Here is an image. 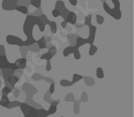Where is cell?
I'll use <instances>...</instances> for the list:
<instances>
[{
  "label": "cell",
  "instance_id": "1",
  "mask_svg": "<svg viewBox=\"0 0 134 117\" xmlns=\"http://www.w3.org/2000/svg\"><path fill=\"white\" fill-rule=\"evenodd\" d=\"M37 25L40 28V32H43L45 30V25L43 23L38 19V16L35 15H27L25 19V23H24V33L26 36L27 39L25 40V47H29L34 44H36L37 40L33 38V28L34 25Z\"/></svg>",
  "mask_w": 134,
  "mask_h": 117
},
{
  "label": "cell",
  "instance_id": "2",
  "mask_svg": "<svg viewBox=\"0 0 134 117\" xmlns=\"http://www.w3.org/2000/svg\"><path fill=\"white\" fill-rule=\"evenodd\" d=\"M87 26L89 27V37L87 38H83L82 37H77L75 39V45L80 48L81 46L85 45V44H94L95 37H96L97 27L93 25L92 24L88 25Z\"/></svg>",
  "mask_w": 134,
  "mask_h": 117
},
{
  "label": "cell",
  "instance_id": "3",
  "mask_svg": "<svg viewBox=\"0 0 134 117\" xmlns=\"http://www.w3.org/2000/svg\"><path fill=\"white\" fill-rule=\"evenodd\" d=\"M112 2L114 5V9H111L106 1L103 2V9H104V10L109 15L112 16L113 18H114L115 20H120L121 17H122V13H121V9H120V1L119 0H112Z\"/></svg>",
  "mask_w": 134,
  "mask_h": 117
},
{
  "label": "cell",
  "instance_id": "4",
  "mask_svg": "<svg viewBox=\"0 0 134 117\" xmlns=\"http://www.w3.org/2000/svg\"><path fill=\"white\" fill-rule=\"evenodd\" d=\"M20 108L22 113H24V117H37L38 114V109L34 108L27 103H21Z\"/></svg>",
  "mask_w": 134,
  "mask_h": 117
},
{
  "label": "cell",
  "instance_id": "5",
  "mask_svg": "<svg viewBox=\"0 0 134 117\" xmlns=\"http://www.w3.org/2000/svg\"><path fill=\"white\" fill-rule=\"evenodd\" d=\"M6 41L9 45H17L20 46V47H25V40H23L20 38L13 36V35H8L7 38H6Z\"/></svg>",
  "mask_w": 134,
  "mask_h": 117
},
{
  "label": "cell",
  "instance_id": "6",
  "mask_svg": "<svg viewBox=\"0 0 134 117\" xmlns=\"http://www.w3.org/2000/svg\"><path fill=\"white\" fill-rule=\"evenodd\" d=\"M54 9H56L58 11H59V13H60V16L62 17L63 19H64V20L67 18L68 14L70 12V10H69V9L66 8L65 3L63 2V1H61V0H58V1H56L55 8H54Z\"/></svg>",
  "mask_w": 134,
  "mask_h": 117
},
{
  "label": "cell",
  "instance_id": "7",
  "mask_svg": "<svg viewBox=\"0 0 134 117\" xmlns=\"http://www.w3.org/2000/svg\"><path fill=\"white\" fill-rule=\"evenodd\" d=\"M5 68L17 70V68H16V66L14 65V63L9 62L6 55H0V69H5Z\"/></svg>",
  "mask_w": 134,
  "mask_h": 117
},
{
  "label": "cell",
  "instance_id": "8",
  "mask_svg": "<svg viewBox=\"0 0 134 117\" xmlns=\"http://www.w3.org/2000/svg\"><path fill=\"white\" fill-rule=\"evenodd\" d=\"M17 7V2L15 0H3L2 8L5 10H14Z\"/></svg>",
  "mask_w": 134,
  "mask_h": 117
},
{
  "label": "cell",
  "instance_id": "9",
  "mask_svg": "<svg viewBox=\"0 0 134 117\" xmlns=\"http://www.w3.org/2000/svg\"><path fill=\"white\" fill-rule=\"evenodd\" d=\"M56 52H57V49H56V47H54V46H52L47 52L43 54L42 55L40 56V59H43V60H46V61L51 60V59L56 54Z\"/></svg>",
  "mask_w": 134,
  "mask_h": 117
},
{
  "label": "cell",
  "instance_id": "10",
  "mask_svg": "<svg viewBox=\"0 0 134 117\" xmlns=\"http://www.w3.org/2000/svg\"><path fill=\"white\" fill-rule=\"evenodd\" d=\"M67 24H70V25H76L77 23V15L75 12L70 11L68 14L67 18L64 20Z\"/></svg>",
  "mask_w": 134,
  "mask_h": 117
},
{
  "label": "cell",
  "instance_id": "11",
  "mask_svg": "<svg viewBox=\"0 0 134 117\" xmlns=\"http://www.w3.org/2000/svg\"><path fill=\"white\" fill-rule=\"evenodd\" d=\"M26 63L27 61L25 57H23V58H20V59H17V60L14 62V65L16 66V68L17 69H25V67H26Z\"/></svg>",
  "mask_w": 134,
  "mask_h": 117
},
{
  "label": "cell",
  "instance_id": "12",
  "mask_svg": "<svg viewBox=\"0 0 134 117\" xmlns=\"http://www.w3.org/2000/svg\"><path fill=\"white\" fill-rule=\"evenodd\" d=\"M1 72H2L3 78H4V81H5V80H7L10 75L14 74V73H15V70L9 69V68H5V69H1Z\"/></svg>",
  "mask_w": 134,
  "mask_h": 117
},
{
  "label": "cell",
  "instance_id": "13",
  "mask_svg": "<svg viewBox=\"0 0 134 117\" xmlns=\"http://www.w3.org/2000/svg\"><path fill=\"white\" fill-rule=\"evenodd\" d=\"M36 43L38 44V49H45V48L47 47V42H46V38H45V37L40 38L38 40H37Z\"/></svg>",
  "mask_w": 134,
  "mask_h": 117
},
{
  "label": "cell",
  "instance_id": "14",
  "mask_svg": "<svg viewBox=\"0 0 134 117\" xmlns=\"http://www.w3.org/2000/svg\"><path fill=\"white\" fill-rule=\"evenodd\" d=\"M9 99L8 97H6V96H2V97H1V99H0V105L2 106V107H4V108H7L8 106H9Z\"/></svg>",
  "mask_w": 134,
  "mask_h": 117
},
{
  "label": "cell",
  "instance_id": "15",
  "mask_svg": "<svg viewBox=\"0 0 134 117\" xmlns=\"http://www.w3.org/2000/svg\"><path fill=\"white\" fill-rule=\"evenodd\" d=\"M72 47V54H74V58L76 59V60H79L81 58V54L80 52H79V47H77L76 45L71 46Z\"/></svg>",
  "mask_w": 134,
  "mask_h": 117
},
{
  "label": "cell",
  "instance_id": "16",
  "mask_svg": "<svg viewBox=\"0 0 134 117\" xmlns=\"http://www.w3.org/2000/svg\"><path fill=\"white\" fill-rule=\"evenodd\" d=\"M15 9L23 14L28 13V8H27L26 6H22V5H20V6H17V7L15 8Z\"/></svg>",
  "mask_w": 134,
  "mask_h": 117
},
{
  "label": "cell",
  "instance_id": "17",
  "mask_svg": "<svg viewBox=\"0 0 134 117\" xmlns=\"http://www.w3.org/2000/svg\"><path fill=\"white\" fill-rule=\"evenodd\" d=\"M48 25H50V28H51L52 33H53V34H55L56 31H57V25H56L55 22H51V21H49Z\"/></svg>",
  "mask_w": 134,
  "mask_h": 117
},
{
  "label": "cell",
  "instance_id": "18",
  "mask_svg": "<svg viewBox=\"0 0 134 117\" xmlns=\"http://www.w3.org/2000/svg\"><path fill=\"white\" fill-rule=\"evenodd\" d=\"M47 116H49L47 110H44V109H40V110H38L37 117H47Z\"/></svg>",
  "mask_w": 134,
  "mask_h": 117
},
{
  "label": "cell",
  "instance_id": "19",
  "mask_svg": "<svg viewBox=\"0 0 134 117\" xmlns=\"http://www.w3.org/2000/svg\"><path fill=\"white\" fill-rule=\"evenodd\" d=\"M73 84L74 83H72V81H69L65 79H63L60 81V85L63 86V87H69V86H71V85H73Z\"/></svg>",
  "mask_w": 134,
  "mask_h": 117
},
{
  "label": "cell",
  "instance_id": "20",
  "mask_svg": "<svg viewBox=\"0 0 134 117\" xmlns=\"http://www.w3.org/2000/svg\"><path fill=\"white\" fill-rule=\"evenodd\" d=\"M70 54H72V47L69 46V47L65 48V50H63V55L65 57H68Z\"/></svg>",
  "mask_w": 134,
  "mask_h": 117
},
{
  "label": "cell",
  "instance_id": "21",
  "mask_svg": "<svg viewBox=\"0 0 134 117\" xmlns=\"http://www.w3.org/2000/svg\"><path fill=\"white\" fill-rule=\"evenodd\" d=\"M97 77H98V79H103L104 78V72H103V68H97Z\"/></svg>",
  "mask_w": 134,
  "mask_h": 117
},
{
  "label": "cell",
  "instance_id": "22",
  "mask_svg": "<svg viewBox=\"0 0 134 117\" xmlns=\"http://www.w3.org/2000/svg\"><path fill=\"white\" fill-rule=\"evenodd\" d=\"M30 4L33 7L37 8V9H40V6H41V0H30Z\"/></svg>",
  "mask_w": 134,
  "mask_h": 117
},
{
  "label": "cell",
  "instance_id": "23",
  "mask_svg": "<svg viewBox=\"0 0 134 117\" xmlns=\"http://www.w3.org/2000/svg\"><path fill=\"white\" fill-rule=\"evenodd\" d=\"M98 52V48L96 47V46L94 45V44H90V49H89V55L90 56H93L96 52Z\"/></svg>",
  "mask_w": 134,
  "mask_h": 117
},
{
  "label": "cell",
  "instance_id": "24",
  "mask_svg": "<svg viewBox=\"0 0 134 117\" xmlns=\"http://www.w3.org/2000/svg\"><path fill=\"white\" fill-rule=\"evenodd\" d=\"M56 110H57V106H55V105H51V106H50L49 110H47V112H48V114H49V115L54 114V113H56Z\"/></svg>",
  "mask_w": 134,
  "mask_h": 117
},
{
  "label": "cell",
  "instance_id": "25",
  "mask_svg": "<svg viewBox=\"0 0 134 117\" xmlns=\"http://www.w3.org/2000/svg\"><path fill=\"white\" fill-rule=\"evenodd\" d=\"M83 77L82 76V75H80V74H77V73H75V74H73V79H72V83H77V81H81V80L83 79Z\"/></svg>",
  "mask_w": 134,
  "mask_h": 117
},
{
  "label": "cell",
  "instance_id": "26",
  "mask_svg": "<svg viewBox=\"0 0 134 117\" xmlns=\"http://www.w3.org/2000/svg\"><path fill=\"white\" fill-rule=\"evenodd\" d=\"M21 103H22V102H19V101H12V102H9V106H8L7 108H8V109H12V108H14V107H18V106L20 107Z\"/></svg>",
  "mask_w": 134,
  "mask_h": 117
},
{
  "label": "cell",
  "instance_id": "27",
  "mask_svg": "<svg viewBox=\"0 0 134 117\" xmlns=\"http://www.w3.org/2000/svg\"><path fill=\"white\" fill-rule=\"evenodd\" d=\"M85 83H86L87 85H93V84L95 83V81H94V79H92V78H90V77H85Z\"/></svg>",
  "mask_w": 134,
  "mask_h": 117
},
{
  "label": "cell",
  "instance_id": "28",
  "mask_svg": "<svg viewBox=\"0 0 134 117\" xmlns=\"http://www.w3.org/2000/svg\"><path fill=\"white\" fill-rule=\"evenodd\" d=\"M12 92V90L11 89H9V87H7V86H4L2 89V96H6V97H8V94H9V93Z\"/></svg>",
  "mask_w": 134,
  "mask_h": 117
},
{
  "label": "cell",
  "instance_id": "29",
  "mask_svg": "<svg viewBox=\"0 0 134 117\" xmlns=\"http://www.w3.org/2000/svg\"><path fill=\"white\" fill-rule=\"evenodd\" d=\"M96 19H97V23H98V25H102V24L104 23V17H103L102 15L98 14V15L96 16Z\"/></svg>",
  "mask_w": 134,
  "mask_h": 117
},
{
  "label": "cell",
  "instance_id": "30",
  "mask_svg": "<svg viewBox=\"0 0 134 117\" xmlns=\"http://www.w3.org/2000/svg\"><path fill=\"white\" fill-rule=\"evenodd\" d=\"M91 19H92V16L91 15H87L86 17L85 18V25H88L91 24Z\"/></svg>",
  "mask_w": 134,
  "mask_h": 117
},
{
  "label": "cell",
  "instance_id": "31",
  "mask_svg": "<svg viewBox=\"0 0 134 117\" xmlns=\"http://www.w3.org/2000/svg\"><path fill=\"white\" fill-rule=\"evenodd\" d=\"M77 36H73V35H69L68 36V38H69V41H72V43H73V46L75 45V39H76Z\"/></svg>",
  "mask_w": 134,
  "mask_h": 117
},
{
  "label": "cell",
  "instance_id": "32",
  "mask_svg": "<svg viewBox=\"0 0 134 117\" xmlns=\"http://www.w3.org/2000/svg\"><path fill=\"white\" fill-rule=\"evenodd\" d=\"M54 89H55V84H54V83H52L51 86H50V89H49V94H54Z\"/></svg>",
  "mask_w": 134,
  "mask_h": 117
},
{
  "label": "cell",
  "instance_id": "33",
  "mask_svg": "<svg viewBox=\"0 0 134 117\" xmlns=\"http://www.w3.org/2000/svg\"><path fill=\"white\" fill-rule=\"evenodd\" d=\"M52 14H53V16H54V18H56V17H58V16H60V13H59V11H58V10L56 9H53V11H52Z\"/></svg>",
  "mask_w": 134,
  "mask_h": 117
},
{
  "label": "cell",
  "instance_id": "34",
  "mask_svg": "<svg viewBox=\"0 0 134 117\" xmlns=\"http://www.w3.org/2000/svg\"><path fill=\"white\" fill-rule=\"evenodd\" d=\"M0 55H6V51H5L4 45H0Z\"/></svg>",
  "mask_w": 134,
  "mask_h": 117
},
{
  "label": "cell",
  "instance_id": "35",
  "mask_svg": "<svg viewBox=\"0 0 134 117\" xmlns=\"http://www.w3.org/2000/svg\"><path fill=\"white\" fill-rule=\"evenodd\" d=\"M52 68L51 67V60H47V65H46V70L47 71H50Z\"/></svg>",
  "mask_w": 134,
  "mask_h": 117
},
{
  "label": "cell",
  "instance_id": "36",
  "mask_svg": "<svg viewBox=\"0 0 134 117\" xmlns=\"http://www.w3.org/2000/svg\"><path fill=\"white\" fill-rule=\"evenodd\" d=\"M69 2L70 3V5H72V6H76V5L78 4V1H77V0H69Z\"/></svg>",
  "mask_w": 134,
  "mask_h": 117
},
{
  "label": "cell",
  "instance_id": "37",
  "mask_svg": "<svg viewBox=\"0 0 134 117\" xmlns=\"http://www.w3.org/2000/svg\"><path fill=\"white\" fill-rule=\"evenodd\" d=\"M13 90L15 91V93H14V94H15V95H14V96H15V97H18V96H19V93H20V91L17 90V89H15V88H14Z\"/></svg>",
  "mask_w": 134,
  "mask_h": 117
},
{
  "label": "cell",
  "instance_id": "38",
  "mask_svg": "<svg viewBox=\"0 0 134 117\" xmlns=\"http://www.w3.org/2000/svg\"><path fill=\"white\" fill-rule=\"evenodd\" d=\"M61 25H62L63 28H66V27H67V23H66L65 21H63L62 24H61Z\"/></svg>",
  "mask_w": 134,
  "mask_h": 117
},
{
  "label": "cell",
  "instance_id": "39",
  "mask_svg": "<svg viewBox=\"0 0 134 117\" xmlns=\"http://www.w3.org/2000/svg\"><path fill=\"white\" fill-rule=\"evenodd\" d=\"M0 87H1V80H0Z\"/></svg>",
  "mask_w": 134,
  "mask_h": 117
},
{
  "label": "cell",
  "instance_id": "40",
  "mask_svg": "<svg viewBox=\"0 0 134 117\" xmlns=\"http://www.w3.org/2000/svg\"><path fill=\"white\" fill-rule=\"evenodd\" d=\"M15 1H16V2H18V1H20V0H15Z\"/></svg>",
  "mask_w": 134,
  "mask_h": 117
},
{
  "label": "cell",
  "instance_id": "41",
  "mask_svg": "<svg viewBox=\"0 0 134 117\" xmlns=\"http://www.w3.org/2000/svg\"><path fill=\"white\" fill-rule=\"evenodd\" d=\"M61 117H64V116H61Z\"/></svg>",
  "mask_w": 134,
  "mask_h": 117
},
{
  "label": "cell",
  "instance_id": "42",
  "mask_svg": "<svg viewBox=\"0 0 134 117\" xmlns=\"http://www.w3.org/2000/svg\"><path fill=\"white\" fill-rule=\"evenodd\" d=\"M0 70H1V69H0Z\"/></svg>",
  "mask_w": 134,
  "mask_h": 117
}]
</instances>
